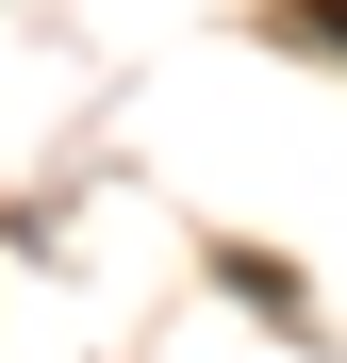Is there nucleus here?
Here are the masks:
<instances>
[{
    "mask_svg": "<svg viewBox=\"0 0 347 363\" xmlns=\"http://www.w3.org/2000/svg\"><path fill=\"white\" fill-rule=\"evenodd\" d=\"M331 33H347V0H331Z\"/></svg>",
    "mask_w": 347,
    "mask_h": 363,
    "instance_id": "1",
    "label": "nucleus"
}]
</instances>
